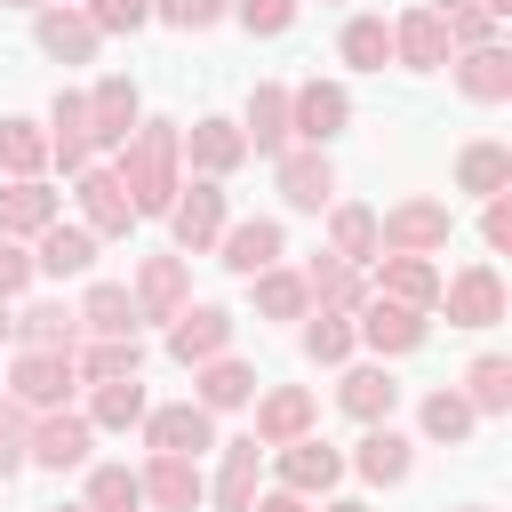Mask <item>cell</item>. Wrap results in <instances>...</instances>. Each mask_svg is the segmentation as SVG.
<instances>
[{"instance_id":"5b68a950","label":"cell","mask_w":512,"mask_h":512,"mask_svg":"<svg viewBox=\"0 0 512 512\" xmlns=\"http://www.w3.org/2000/svg\"><path fill=\"white\" fill-rule=\"evenodd\" d=\"M128 304H136V320H176L184 312V256H144Z\"/></svg>"},{"instance_id":"ab89813d","label":"cell","mask_w":512,"mask_h":512,"mask_svg":"<svg viewBox=\"0 0 512 512\" xmlns=\"http://www.w3.org/2000/svg\"><path fill=\"white\" fill-rule=\"evenodd\" d=\"M336 256L344 264H376V216L368 208H336Z\"/></svg>"},{"instance_id":"f907efd6","label":"cell","mask_w":512,"mask_h":512,"mask_svg":"<svg viewBox=\"0 0 512 512\" xmlns=\"http://www.w3.org/2000/svg\"><path fill=\"white\" fill-rule=\"evenodd\" d=\"M24 280H32V256H24V248H8V240H0V296H16V288H24Z\"/></svg>"},{"instance_id":"4316f807","label":"cell","mask_w":512,"mask_h":512,"mask_svg":"<svg viewBox=\"0 0 512 512\" xmlns=\"http://www.w3.org/2000/svg\"><path fill=\"white\" fill-rule=\"evenodd\" d=\"M456 184L496 200V192L512 184V152H504V144H464V160H456Z\"/></svg>"},{"instance_id":"d6986e66","label":"cell","mask_w":512,"mask_h":512,"mask_svg":"<svg viewBox=\"0 0 512 512\" xmlns=\"http://www.w3.org/2000/svg\"><path fill=\"white\" fill-rule=\"evenodd\" d=\"M328 192H336V176H328L320 152H280V200L288 208H320Z\"/></svg>"},{"instance_id":"484cf974","label":"cell","mask_w":512,"mask_h":512,"mask_svg":"<svg viewBox=\"0 0 512 512\" xmlns=\"http://www.w3.org/2000/svg\"><path fill=\"white\" fill-rule=\"evenodd\" d=\"M240 144H256V152H280L288 144V88H256L248 96V136Z\"/></svg>"},{"instance_id":"9c48e42d","label":"cell","mask_w":512,"mask_h":512,"mask_svg":"<svg viewBox=\"0 0 512 512\" xmlns=\"http://www.w3.org/2000/svg\"><path fill=\"white\" fill-rule=\"evenodd\" d=\"M72 392V352H24L16 360V408H56Z\"/></svg>"},{"instance_id":"f1b7e54d","label":"cell","mask_w":512,"mask_h":512,"mask_svg":"<svg viewBox=\"0 0 512 512\" xmlns=\"http://www.w3.org/2000/svg\"><path fill=\"white\" fill-rule=\"evenodd\" d=\"M392 400H400V384H392L384 368H352V376H344V416L376 424V416H392Z\"/></svg>"},{"instance_id":"6da1fadb","label":"cell","mask_w":512,"mask_h":512,"mask_svg":"<svg viewBox=\"0 0 512 512\" xmlns=\"http://www.w3.org/2000/svg\"><path fill=\"white\" fill-rule=\"evenodd\" d=\"M120 192H128V208H144V216H160L168 200H176V128L168 120H152V128H128V144H120Z\"/></svg>"},{"instance_id":"e0dca14e","label":"cell","mask_w":512,"mask_h":512,"mask_svg":"<svg viewBox=\"0 0 512 512\" xmlns=\"http://www.w3.org/2000/svg\"><path fill=\"white\" fill-rule=\"evenodd\" d=\"M96 24L88 16H72V8H48L40 16V56H56V64H80V56H96Z\"/></svg>"},{"instance_id":"ac0fdd59","label":"cell","mask_w":512,"mask_h":512,"mask_svg":"<svg viewBox=\"0 0 512 512\" xmlns=\"http://www.w3.org/2000/svg\"><path fill=\"white\" fill-rule=\"evenodd\" d=\"M456 88H464V96H480V104H504V96H512V56H504V48H464Z\"/></svg>"},{"instance_id":"836d02e7","label":"cell","mask_w":512,"mask_h":512,"mask_svg":"<svg viewBox=\"0 0 512 512\" xmlns=\"http://www.w3.org/2000/svg\"><path fill=\"white\" fill-rule=\"evenodd\" d=\"M40 160H48V136L32 120H0V168H16V184H32Z\"/></svg>"},{"instance_id":"f5cc1de1","label":"cell","mask_w":512,"mask_h":512,"mask_svg":"<svg viewBox=\"0 0 512 512\" xmlns=\"http://www.w3.org/2000/svg\"><path fill=\"white\" fill-rule=\"evenodd\" d=\"M472 8H488V16H504V8H512V0H472Z\"/></svg>"},{"instance_id":"6f0895ef","label":"cell","mask_w":512,"mask_h":512,"mask_svg":"<svg viewBox=\"0 0 512 512\" xmlns=\"http://www.w3.org/2000/svg\"><path fill=\"white\" fill-rule=\"evenodd\" d=\"M8 328H16V320H8V312H0V336H8Z\"/></svg>"},{"instance_id":"1f68e13d","label":"cell","mask_w":512,"mask_h":512,"mask_svg":"<svg viewBox=\"0 0 512 512\" xmlns=\"http://www.w3.org/2000/svg\"><path fill=\"white\" fill-rule=\"evenodd\" d=\"M144 504V480L128 464H96L88 472V512H136Z\"/></svg>"},{"instance_id":"52a82bcc","label":"cell","mask_w":512,"mask_h":512,"mask_svg":"<svg viewBox=\"0 0 512 512\" xmlns=\"http://www.w3.org/2000/svg\"><path fill=\"white\" fill-rule=\"evenodd\" d=\"M232 344V312H216V304H192V312H176V328H168V352L192 368V360H216Z\"/></svg>"},{"instance_id":"ee69618b","label":"cell","mask_w":512,"mask_h":512,"mask_svg":"<svg viewBox=\"0 0 512 512\" xmlns=\"http://www.w3.org/2000/svg\"><path fill=\"white\" fill-rule=\"evenodd\" d=\"M304 352H312V360H344V352H352V320H336V312H320V320L304 328Z\"/></svg>"},{"instance_id":"f35d334b","label":"cell","mask_w":512,"mask_h":512,"mask_svg":"<svg viewBox=\"0 0 512 512\" xmlns=\"http://www.w3.org/2000/svg\"><path fill=\"white\" fill-rule=\"evenodd\" d=\"M360 472H368V480H408V440L376 424V432L360 440Z\"/></svg>"},{"instance_id":"74e56055","label":"cell","mask_w":512,"mask_h":512,"mask_svg":"<svg viewBox=\"0 0 512 512\" xmlns=\"http://www.w3.org/2000/svg\"><path fill=\"white\" fill-rule=\"evenodd\" d=\"M88 424H144V384H136V376H120V384H96V408H88Z\"/></svg>"},{"instance_id":"277c9868","label":"cell","mask_w":512,"mask_h":512,"mask_svg":"<svg viewBox=\"0 0 512 512\" xmlns=\"http://www.w3.org/2000/svg\"><path fill=\"white\" fill-rule=\"evenodd\" d=\"M168 216H176V248H208L224 232V192L216 184H176Z\"/></svg>"},{"instance_id":"11a10c76","label":"cell","mask_w":512,"mask_h":512,"mask_svg":"<svg viewBox=\"0 0 512 512\" xmlns=\"http://www.w3.org/2000/svg\"><path fill=\"white\" fill-rule=\"evenodd\" d=\"M56 512H88V504H56Z\"/></svg>"},{"instance_id":"2e32d148","label":"cell","mask_w":512,"mask_h":512,"mask_svg":"<svg viewBox=\"0 0 512 512\" xmlns=\"http://www.w3.org/2000/svg\"><path fill=\"white\" fill-rule=\"evenodd\" d=\"M344 472V456L328 448V440H288V456H280V480H288V496H312V488H328Z\"/></svg>"},{"instance_id":"603a6c76","label":"cell","mask_w":512,"mask_h":512,"mask_svg":"<svg viewBox=\"0 0 512 512\" xmlns=\"http://www.w3.org/2000/svg\"><path fill=\"white\" fill-rule=\"evenodd\" d=\"M184 144H192V160L208 168V184H216L224 168H240V152H248L232 120H192V136H184Z\"/></svg>"},{"instance_id":"7a4b0ae2","label":"cell","mask_w":512,"mask_h":512,"mask_svg":"<svg viewBox=\"0 0 512 512\" xmlns=\"http://www.w3.org/2000/svg\"><path fill=\"white\" fill-rule=\"evenodd\" d=\"M344 120H352V96H344L336 80H312V88L288 96V136H304L312 152H320L328 136H344Z\"/></svg>"},{"instance_id":"5bb4252c","label":"cell","mask_w":512,"mask_h":512,"mask_svg":"<svg viewBox=\"0 0 512 512\" xmlns=\"http://www.w3.org/2000/svg\"><path fill=\"white\" fill-rule=\"evenodd\" d=\"M88 264H96V232H88V224H48V232H40L32 272H56V280H64V272H88Z\"/></svg>"},{"instance_id":"30bf717a","label":"cell","mask_w":512,"mask_h":512,"mask_svg":"<svg viewBox=\"0 0 512 512\" xmlns=\"http://www.w3.org/2000/svg\"><path fill=\"white\" fill-rule=\"evenodd\" d=\"M392 56H408L416 72H432V64H448V24H440L432 8H408V16L392 24Z\"/></svg>"},{"instance_id":"44dd1931","label":"cell","mask_w":512,"mask_h":512,"mask_svg":"<svg viewBox=\"0 0 512 512\" xmlns=\"http://www.w3.org/2000/svg\"><path fill=\"white\" fill-rule=\"evenodd\" d=\"M272 256H280V224H264V216L224 232V264H232V272H248V280H256V272H272Z\"/></svg>"},{"instance_id":"cb8c5ba5","label":"cell","mask_w":512,"mask_h":512,"mask_svg":"<svg viewBox=\"0 0 512 512\" xmlns=\"http://www.w3.org/2000/svg\"><path fill=\"white\" fill-rule=\"evenodd\" d=\"M56 224V192L48 184H8L0 192V232H48Z\"/></svg>"},{"instance_id":"83f0119b","label":"cell","mask_w":512,"mask_h":512,"mask_svg":"<svg viewBox=\"0 0 512 512\" xmlns=\"http://www.w3.org/2000/svg\"><path fill=\"white\" fill-rule=\"evenodd\" d=\"M384 288H392V304H408V312H424V304L440 296V272H432L424 256H384Z\"/></svg>"},{"instance_id":"c3c4849f","label":"cell","mask_w":512,"mask_h":512,"mask_svg":"<svg viewBox=\"0 0 512 512\" xmlns=\"http://www.w3.org/2000/svg\"><path fill=\"white\" fill-rule=\"evenodd\" d=\"M16 456H24V408H16V400H0V480L16 472Z\"/></svg>"},{"instance_id":"ba28073f","label":"cell","mask_w":512,"mask_h":512,"mask_svg":"<svg viewBox=\"0 0 512 512\" xmlns=\"http://www.w3.org/2000/svg\"><path fill=\"white\" fill-rule=\"evenodd\" d=\"M376 240H384L392 256H424L432 240H448V208H432V200H416V208H392V216L376 224Z\"/></svg>"},{"instance_id":"681fc988","label":"cell","mask_w":512,"mask_h":512,"mask_svg":"<svg viewBox=\"0 0 512 512\" xmlns=\"http://www.w3.org/2000/svg\"><path fill=\"white\" fill-rule=\"evenodd\" d=\"M480 232H488V248H512V200H504V192L488 200V216H480Z\"/></svg>"},{"instance_id":"f6af8a7d","label":"cell","mask_w":512,"mask_h":512,"mask_svg":"<svg viewBox=\"0 0 512 512\" xmlns=\"http://www.w3.org/2000/svg\"><path fill=\"white\" fill-rule=\"evenodd\" d=\"M88 24L96 32H136V24H152V0H88Z\"/></svg>"},{"instance_id":"816d5d0a","label":"cell","mask_w":512,"mask_h":512,"mask_svg":"<svg viewBox=\"0 0 512 512\" xmlns=\"http://www.w3.org/2000/svg\"><path fill=\"white\" fill-rule=\"evenodd\" d=\"M248 512H304V496H288V488H280V496H264V504H248Z\"/></svg>"},{"instance_id":"d6a6232c","label":"cell","mask_w":512,"mask_h":512,"mask_svg":"<svg viewBox=\"0 0 512 512\" xmlns=\"http://www.w3.org/2000/svg\"><path fill=\"white\" fill-rule=\"evenodd\" d=\"M248 392H256V376H248L240 360H208V368H200V408H208V416H216V408H240Z\"/></svg>"},{"instance_id":"bcb514c9","label":"cell","mask_w":512,"mask_h":512,"mask_svg":"<svg viewBox=\"0 0 512 512\" xmlns=\"http://www.w3.org/2000/svg\"><path fill=\"white\" fill-rule=\"evenodd\" d=\"M152 16H168L176 32H208L224 16V0H152Z\"/></svg>"},{"instance_id":"db71d44e","label":"cell","mask_w":512,"mask_h":512,"mask_svg":"<svg viewBox=\"0 0 512 512\" xmlns=\"http://www.w3.org/2000/svg\"><path fill=\"white\" fill-rule=\"evenodd\" d=\"M328 512H368V504H328Z\"/></svg>"},{"instance_id":"7402d4cb","label":"cell","mask_w":512,"mask_h":512,"mask_svg":"<svg viewBox=\"0 0 512 512\" xmlns=\"http://www.w3.org/2000/svg\"><path fill=\"white\" fill-rule=\"evenodd\" d=\"M360 336H368L376 352H416V344H424V312H408V304H368Z\"/></svg>"},{"instance_id":"4fadbf2b","label":"cell","mask_w":512,"mask_h":512,"mask_svg":"<svg viewBox=\"0 0 512 512\" xmlns=\"http://www.w3.org/2000/svg\"><path fill=\"white\" fill-rule=\"evenodd\" d=\"M80 208H88V232H128V216H136L112 168H80Z\"/></svg>"},{"instance_id":"8fae6325","label":"cell","mask_w":512,"mask_h":512,"mask_svg":"<svg viewBox=\"0 0 512 512\" xmlns=\"http://www.w3.org/2000/svg\"><path fill=\"white\" fill-rule=\"evenodd\" d=\"M128 128H136V88L128 80H96V96H88V144H128Z\"/></svg>"},{"instance_id":"7dc6e473","label":"cell","mask_w":512,"mask_h":512,"mask_svg":"<svg viewBox=\"0 0 512 512\" xmlns=\"http://www.w3.org/2000/svg\"><path fill=\"white\" fill-rule=\"evenodd\" d=\"M232 16H240L248 32H288V24H296V0H240Z\"/></svg>"},{"instance_id":"7c38bea8","label":"cell","mask_w":512,"mask_h":512,"mask_svg":"<svg viewBox=\"0 0 512 512\" xmlns=\"http://www.w3.org/2000/svg\"><path fill=\"white\" fill-rule=\"evenodd\" d=\"M88 432H96L88 416H48V424H32V440H24V448H32V464L64 472V464H80V456H88Z\"/></svg>"},{"instance_id":"e575fe53","label":"cell","mask_w":512,"mask_h":512,"mask_svg":"<svg viewBox=\"0 0 512 512\" xmlns=\"http://www.w3.org/2000/svg\"><path fill=\"white\" fill-rule=\"evenodd\" d=\"M384 56H392V24H376V16H352V24H344V64H360V72H384Z\"/></svg>"},{"instance_id":"b9f144b4","label":"cell","mask_w":512,"mask_h":512,"mask_svg":"<svg viewBox=\"0 0 512 512\" xmlns=\"http://www.w3.org/2000/svg\"><path fill=\"white\" fill-rule=\"evenodd\" d=\"M424 432H432V440H464V432H472V400H464V392H432V400H424Z\"/></svg>"},{"instance_id":"8992f818","label":"cell","mask_w":512,"mask_h":512,"mask_svg":"<svg viewBox=\"0 0 512 512\" xmlns=\"http://www.w3.org/2000/svg\"><path fill=\"white\" fill-rule=\"evenodd\" d=\"M448 320H456V328H496V320H504V288H496L488 264H472V272L448 280Z\"/></svg>"},{"instance_id":"9f6ffc18","label":"cell","mask_w":512,"mask_h":512,"mask_svg":"<svg viewBox=\"0 0 512 512\" xmlns=\"http://www.w3.org/2000/svg\"><path fill=\"white\" fill-rule=\"evenodd\" d=\"M8 8H40V0H8Z\"/></svg>"},{"instance_id":"d590c367","label":"cell","mask_w":512,"mask_h":512,"mask_svg":"<svg viewBox=\"0 0 512 512\" xmlns=\"http://www.w3.org/2000/svg\"><path fill=\"white\" fill-rule=\"evenodd\" d=\"M72 376H96V384H120V376H136V336H104L96 352H80V360H72Z\"/></svg>"},{"instance_id":"60d3db41","label":"cell","mask_w":512,"mask_h":512,"mask_svg":"<svg viewBox=\"0 0 512 512\" xmlns=\"http://www.w3.org/2000/svg\"><path fill=\"white\" fill-rule=\"evenodd\" d=\"M304 296H320V304H352V296H360V280H352V264H344V256H312Z\"/></svg>"},{"instance_id":"f546056e","label":"cell","mask_w":512,"mask_h":512,"mask_svg":"<svg viewBox=\"0 0 512 512\" xmlns=\"http://www.w3.org/2000/svg\"><path fill=\"white\" fill-rule=\"evenodd\" d=\"M80 320H88L96 336H136V304H128V288H112V280H96V288H88Z\"/></svg>"},{"instance_id":"7bdbcfd3","label":"cell","mask_w":512,"mask_h":512,"mask_svg":"<svg viewBox=\"0 0 512 512\" xmlns=\"http://www.w3.org/2000/svg\"><path fill=\"white\" fill-rule=\"evenodd\" d=\"M256 304H264L272 320H296V312H304V280H296V272H256Z\"/></svg>"},{"instance_id":"d4e9b609","label":"cell","mask_w":512,"mask_h":512,"mask_svg":"<svg viewBox=\"0 0 512 512\" xmlns=\"http://www.w3.org/2000/svg\"><path fill=\"white\" fill-rule=\"evenodd\" d=\"M248 504H256V440H232L216 472V512H248Z\"/></svg>"},{"instance_id":"ffe728a7","label":"cell","mask_w":512,"mask_h":512,"mask_svg":"<svg viewBox=\"0 0 512 512\" xmlns=\"http://www.w3.org/2000/svg\"><path fill=\"white\" fill-rule=\"evenodd\" d=\"M136 480H144V496L168 504V512H192V504H200V472H192V456H152V472H136Z\"/></svg>"},{"instance_id":"4dcf8cb0","label":"cell","mask_w":512,"mask_h":512,"mask_svg":"<svg viewBox=\"0 0 512 512\" xmlns=\"http://www.w3.org/2000/svg\"><path fill=\"white\" fill-rule=\"evenodd\" d=\"M16 328H24V344H32V352H72V336H80V312H64V304H32Z\"/></svg>"},{"instance_id":"3957f363","label":"cell","mask_w":512,"mask_h":512,"mask_svg":"<svg viewBox=\"0 0 512 512\" xmlns=\"http://www.w3.org/2000/svg\"><path fill=\"white\" fill-rule=\"evenodd\" d=\"M208 432H216V424H208L200 400H176V408H152V416H144V448H152V456H200Z\"/></svg>"},{"instance_id":"9a60e30c","label":"cell","mask_w":512,"mask_h":512,"mask_svg":"<svg viewBox=\"0 0 512 512\" xmlns=\"http://www.w3.org/2000/svg\"><path fill=\"white\" fill-rule=\"evenodd\" d=\"M304 424H312V392H272L264 408H256V448H288V440H304Z\"/></svg>"},{"instance_id":"8d00e7d4","label":"cell","mask_w":512,"mask_h":512,"mask_svg":"<svg viewBox=\"0 0 512 512\" xmlns=\"http://www.w3.org/2000/svg\"><path fill=\"white\" fill-rule=\"evenodd\" d=\"M496 408H512V360H472V416H496Z\"/></svg>"}]
</instances>
